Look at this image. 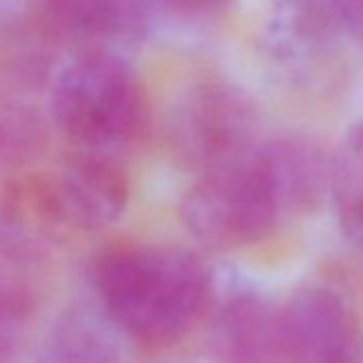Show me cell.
<instances>
[{
	"label": "cell",
	"mask_w": 363,
	"mask_h": 363,
	"mask_svg": "<svg viewBox=\"0 0 363 363\" xmlns=\"http://www.w3.org/2000/svg\"><path fill=\"white\" fill-rule=\"evenodd\" d=\"M257 154L272 177L286 220L314 214L329 203L333 152L318 141L299 135L274 137L261 141Z\"/></svg>",
	"instance_id": "8"
},
{
	"label": "cell",
	"mask_w": 363,
	"mask_h": 363,
	"mask_svg": "<svg viewBox=\"0 0 363 363\" xmlns=\"http://www.w3.org/2000/svg\"><path fill=\"white\" fill-rule=\"evenodd\" d=\"M179 220L212 250H240L267 240L284 212L257 147L240 162L195 177L179 201Z\"/></svg>",
	"instance_id": "3"
},
{
	"label": "cell",
	"mask_w": 363,
	"mask_h": 363,
	"mask_svg": "<svg viewBox=\"0 0 363 363\" xmlns=\"http://www.w3.org/2000/svg\"><path fill=\"white\" fill-rule=\"evenodd\" d=\"M342 235L363 250V120H357L333 152L331 199Z\"/></svg>",
	"instance_id": "15"
},
{
	"label": "cell",
	"mask_w": 363,
	"mask_h": 363,
	"mask_svg": "<svg viewBox=\"0 0 363 363\" xmlns=\"http://www.w3.org/2000/svg\"><path fill=\"white\" fill-rule=\"evenodd\" d=\"M208 346L216 363H280V303L248 284L212 299Z\"/></svg>",
	"instance_id": "6"
},
{
	"label": "cell",
	"mask_w": 363,
	"mask_h": 363,
	"mask_svg": "<svg viewBox=\"0 0 363 363\" xmlns=\"http://www.w3.org/2000/svg\"><path fill=\"white\" fill-rule=\"evenodd\" d=\"M69 231L54 175L24 171L0 186V248L39 257Z\"/></svg>",
	"instance_id": "9"
},
{
	"label": "cell",
	"mask_w": 363,
	"mask_h": 363,
	"mask_svg": "<svg viewBox=\"0 0 363 363\" xmlns=\"http://www.w3.org/2000/svg\"><path fill=\"white\" fill-rule=\"evenodd\" d=\"M120 340L94 299L75 301L54 318L33 363H120Z\"/></svg>",
	"instance_id": "11"
},
{
	"label": "cell",
	"mask_w": 363,
	"mask_h": 363,
	"mask_svg": "<svg viewBox=\"0 0 363 363\" xmlns=\"http://www.w3.org/2000/svg\"><path fill=\"white\" fill-rule=\"evenodd\" d=\"M41 11L54 33L92 45L137 41L150 24L143 0H41Z\"/></svg>",
	"instance_id": "10"
},
{
	"label": "cell",
	"mask_w": 363,
	"mask_h": 363,
	"mask_svg": "<svg viewBox=\"0 0 363 363\" xmlns=\"http://www.w3.org/2000/svg\"><path fill=\"white\" fill-rule=\"evenodd\" d=\"M342 30L329 0H280L265 22V48L274 60L299 65L323 54Z\"/></svg>",
	"instance_id": "13"
},
{
	"label": "cell",
	"mask_w": 363,
	"mask_h": 363,
	"mask_svg": "<svg viewBox=\"0 0 363 363\" xmlns=\"http://www.w3.org/2000/svg\"><path fill=\"white\" fill-rule=\"evenodd\" d=\"M48 122L22 96L0 90V175L28 171L48 150Z\"/></svg>",
	"instance_id": "14"
},
{
	"label": "cell",
	"mask_w": 363,
	"mask_h": 363,
	"mask_svg": "<svg viewBox=\"0 0 363 363\" xmlns=\"http://www.w3.org/2000/svg\"><path fill=\"white\" fill-rule=\"evenodd\" d=\"M52 116L77 150L116 156L145 124L143 88L124 58L90 48L56 77Z\"/></svg>",
	"instance_id": "2"
},
{
	"label": "cell",
	"mask_w": 363,
	"mask_h": 363,
	"mask_svg": "<svg viewBox=\"0 0 363 363\" xmlns=\"http://www.w3.org/2000/svg\"><path fill=\"white\" fill-rule=\"evenodd\" d=\"M147 9H158L175 18L186 20H206L225 13L235 0H143Z\"/></svg>",
	"instance_id": "16"
},
{
	"label": "cell",
	"mask_w": 363,
	"mask_h": 363,
	"mask_svg": "<svg viewBox=\"0 0 363 363\" xmlns=\"http://www.w3.org/2000/svg\"><path fill=\"white\" fill-rule=\"evenodd\" d=\"M342 28L359 43H363V0H329Z\"/></svg>",
	"instance_id": "17"
},
{
	"label": "cell",
	"mask_w": 363,
	"mask_h": 363,
	"mask_svg": "<svg viewBox=\"0 0 363 363\" xmlns=\"http://www.w3.org/2000/svg\"><path fill=\"white\" fill-rule=\"evenodd\" d=\"M250 96L220 79L191 86L177 99L167 124V141L179 167L195 177L244 160L261 141Z\"/></svg>",
	"instance_id": "4"
},
{
	"label": "cell",
	"mask_w": 363,
	"mask_h": 363,
	"mask_svg": "<svg viewBox=\"0 0 363 363\" xmlns=\"http://www.w3.org/2000/svg\"><path fill=\"white\" fill-rule=\"evenodd\" d=\"M54 184L69 229L101 231L122 218L130 201V179L113 154L77 150Z\"/></svg>",
	"instance_id": "7"
},
{
	"label": "cell",
	"mask_w": 363,
	"mask_h": 363,
	"mask_svg": "<svg viewBox=\"0 0 363 363\" xmlns=\"http://www.w3.org/2000/svg\"><path fill=\"white\" fill-rule=\"evenodd\" d=\"M37 259L0 248V363H26L43 299Z\"/></svg>",
	"instance_id": "12"
},
{
	"label": "cell",
	"mask_w": 363,
	"mask_h": 363,
	"mask_svg": "<svg viewBox=\"0 0 363 363\" xmlns=\"http://www.w3.org/2000/svg\"><path fill=\"white\" fill-rule=\"evenodd\" d=\"M90 289L118 331L150 348L184 340L214 299L208 265L193 250L169 244L103 252L92 263Z\"/></svg>",
	"instance_id": "1"
},
{
	"label": "cell",
	"mask_w": 363,
	"mask_h": 363,
	"mask_svg": "<svg viewBox=\"0 0 363 363\" xmlns=\"http://www.w3.org/2000/svg\"><path fill=\"white\" fill-rule=\"evenodd\" d=\"M361 361V323L340 291L306 284L280 303V363Z\"/></svg>",
	"instance_id": "5"
}]
</instances>
